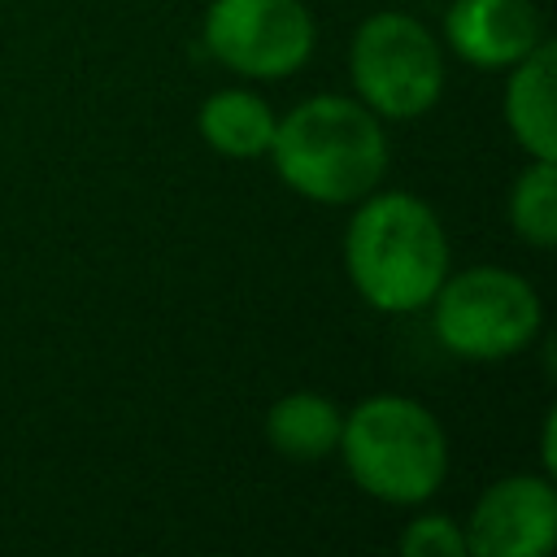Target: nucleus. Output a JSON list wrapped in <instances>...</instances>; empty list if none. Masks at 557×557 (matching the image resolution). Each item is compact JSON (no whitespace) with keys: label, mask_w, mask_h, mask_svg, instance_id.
<instances>
[{"label":"nucleus","mask_w":557,"mask_h":557,"mask_svg":"<svg viewBox=\"0 0 557 557\" xmlns=\"http://www.w3.org/2000/svg\"><path fill=\"white\" fill-rule=\"evenodd\" d=\"M352 483L387 505H422L448 474V440L431 409L409 396L361 400L339 431Z\"/></svg>","instance_id":"7ed1b4c3"},{"label":"nucleus","mask_w":557,"mask_h":557,"mask_svg":"<svg viewBox=\"0 0 557 557\" xmlns=\"http://www.w3.org/2000/svg\"><path fill=\"white\" fill-rule=\"evenodd\" d=\"M265 152L274 157L278 178L318 205L361 200L387 170L379 113L348 96L300 100L283 122H274V139Z\"/></svg>","instance_id":"f03ea898"},{"label":"nucleus","mask_w":557,"mask_h":557,"mask_svg":"<svg viewBox=\"0 0 557 557\" xmlns=\"http://www.w3.org/2000/svg\"><path fill=\"white\" fill-rule=\"evenodd\" d=\"M313 39V17L300 0H213L205 13L209 52L244 78L296 74Z\"/></svg>","instance_id":"423d86ee"},{"label":"nucleus","mask_w":557,"mask_h":557,"mask_svg":"<svg viewBox=\"0 0 557 557\" xmlns=\"http://www.w3.org/2000/svg\"><path fill=\"white\" fill-rule=\"evenodd\" d=\"M200 135L213 152L222 157H261L274 139V113L261 96L231 87V91H213L200 104Z\"/></svg>","instance_id":"9b49d317"},{"label":"nucleus","mask_w":557,"mask_h":557,"mask_svg":"<svg viewBox=\"0 0 557 557\" xmlns=\"http://www.w3.org/2000/svg\"><path fill=\"white\" fill-rule=\"evenodd\" d=\"M444 35L453 52L479 70H505L544 39L531 0H453Z\"/></svg>","instance_id":"6e6552de"},{"label":"nucleus","mask_w":557,"mask_h":557,"mask_svg":"<svg viewBox=\"0 0 557 557\" xmlns=\"http://www.w3.org/2000/svg\"><path fill=\"white\" fill-rule=\"evenodd\" d=\"M509 222L513 231L535 244V248H553L557 244V170L553 161L527 165L509 191Z\"/></svg>","instance_id":"f8f14e48"},{"label":"nucleus","mask_w":557,"mask_h":557,"mask_svg":"<svg viewBox=\"0 0 557 557\" xmlns=\"http://www.w3.org/2000/svg\"><path fill=\"white\" fill-rule=\"evenodd\" d=\"M505 122L513 139L540 157H557V131H553V44L540 39L527 57L513 61V74L505 83Z\"/></svg>","instance_id":"1a4fd4ad"},{"label":"nucleus","mask_w":557,"mask_h":557,"mask_svg":"<svg viewBox=\"0 0 557 557\" xmlns=\"http://www.w3.org/2000/svg\"><path fill=\"white\" fill-rule=\"evenodd\" d=\"M466 553L474 557H544L557 540V492L540 474H509L492 483L466 522Z\"/></svg>","instance_id":"0eeeda50"},{"label":"nucleus","mask_w":557,"mask_h":557,"mask_svg":"<svg viewBox=\"0 0 557 557\" xmlns=\"http://www.w3.org/2000/svg\"><path fill=\"white\" fill-rule=\"evenodd\" d=\"M400 553L405 557H466V535L461 527H453V518L426 513L400 531Z\"/></svg>","instance_id":"ddd939ff"},{"label":"nucleus","mask_w":557,"mask_h":557,"mask_svg":"<svg viewBox=\"0 0 557 557\" xmlns=\"http://www.w3.org/2000/svg\"><path fill=\"white\" fill-rule=\"evenodd\" d=\"M435 339L466 361H500L522 352L540 331V296L535 287L500 265H474L461 274H444L431 296Z\"/></svg>","instance_id":"20e7f679"},{"label":"nucleus","mask_w":557,"mask_h":557,"mask_svg":"<svg viewBox=\"0 0 557 557\" xmlns=\"http://www.w3.org/2000/svg\"><path fill=\"white\" fill-rule=\"evenodd\" d=\"M344 265L370 309L413 313L431 305L448 274V239L426 200L409 191H383L352 213Z\"/></svg>","instance_id":"f257e3e1"},{"label":"nucleus","mask_w":557,"mask_h":557,"mask_svg":"<svg viewBox=\"0 0 557 557\" xmlns=\"http://www.w3.org/2000/svg\"><path fill=\"white\" fill-rule=\"evenodd\" d=\"M339 431H344V413L335 409V400L318 392H292L274 400L265 413V440L287 461H322L326 453L339 448Z\"/></svg>","instance_id":"9d476101"},{"label":"nucleus","mask_w":557,"mask_h":557,"mask_svg":"<svg viewBox=\"0 0 557 557\" xmlns=\"http://www.w3.org/2000/svg\"><path fill=\"white\" fill-rule=\"evenodd\" d=\"M352 83L370 113L418 117L444 91V57L435 35L409 13H374L352 35Z\"/></svg>","instance_id":"39448f33"}]
</instances>
